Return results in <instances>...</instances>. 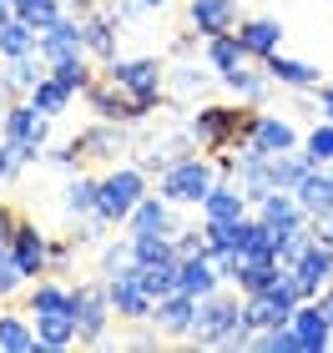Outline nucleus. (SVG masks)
<instances>
[{"instance_id":"44","label":"nucleus","mask_w":333,"mask_h":353,"mask_svg":"<svg viewBox=\"0 0 333 353\" xmlns=\"http://www.w3.org/2000/svg\"><path fill=\"white\" fill-rule=\"evenodd\" d=\"M10 15H15V6H10V0H0V26H6Z\"/></svg>"},{"instance_id":"8","label":"nucleus","mask_w":333,"mask_h":353,"mask_svg":"<svg viewBox=\"0 0 333 353\" xmlns=\"http://www.w3.org/2000/svg\"><path fill=\"white\" fill-rule=\"evenodd\" d=\"M46 132H51V117H46L41 106H10L6 111V141H15V147H26L30 157H41L46 147Z\"/></svg>"},{"instance_id":"39","label":"nucleus","mask_w":333,"mask_h":353,"mask_svg":"<svg viewBox=\"0 0 333 353\" xmlns=\"http://www.w3.org/2000/svg\"><path fill=\"white\" fill-rule=\"evenodd\" d=\"M21 162H26V152L15 147V141H6V147H0V182H6V176L21 167Z\"/></svg>"},{"instance_id":"23","label":"nucleus","mask_w":333,"mask_h":353,"mask_svg":"<svg viewBox=\"0 0 333 353\" xmlns=\"http://www.w3.org/2000/svg\"><path fill=\"white\" fill-rule=\"evenodd\" d=\"M268 76H273L278 86H293V91H303L319 81V66H308V61H288V56H268Z\"/></svg>"},{"instance_id":"26","label":"nucleus","mask_w":333,"mask_h":353,"mask_svg":"<svg viewBox=\"0 0 333 353\" xmlns=\"http://www.w3.org/2000/svg\"><path fill=\"white\" fill-rule=\"evenodd\" d=\"M132 232H172V212H167V197H141L137 212L126 217Z\"/></svg>"},{"instance_id":"5","label":"nucleus","mask_w":333,"mask_h":353,"mask_svg":"<svg viewBox=\"0 0 333 353\" xmlns=\"http://www.w3.org/2000/svg\"><path fill=\"white\" fill-rule=\"evenodd\" d=\"M237 323H243V308H237V298L212 293V298H202V303H197V328H192V339L222 348V339H228Z\"/></svg>"},{"instance_id":"34","label":"nucleus","mask_w":333,"mask_h":353,"mask_svg":"<svg viewBox=\"0 0 333 353\" xmlns=\"http://www.w3.org/2000/svg\"><path fill=\"white\" fill-rule=\"evenodd\" d=\"M101 268H106V278H117V272H132V268H141V263H137V248H132V237H126V243H117V248H106Z\"/></svg>"},{"instance_id":"1","label":"nucleus","mask_w":333,"mask_h":353,"mask_svg":"<svg viewBox=\"0 0 333 353\" xmlns=\"http://www.w3.org/2000/svg\"><path fill=\"white\" fill-rule=\"evenodd\" d=\"M86 101L101 121H137L162 101V66L157 61H111L106 76L86 86Z\"/></svg>"},{"instance_id":"46","label":"nucleus","mask_w":333,"mask_h":353,"mask_svg":"<svg viewBox=\"0 0 333 353\" xmlns=\"http://www.w3.org/2000/svg\"><path fill=\"white\" fill-rule=\"evenodd\" d=\"M328 176H333V167H328Z\"/></svg>"},{"instance_id":"25","label":"nucleus","mask_w":333,"mask_h":353,"mask_svg":"<svg viewBox=\"0 0 333 353\" xmlns=\"http://www.w3.org/2000/svg\"><path fill=\"white\" fill-rule=\"evenodd\" d=\"M41 76H51V66L41 61V51H30V56H10V66H6V86H15V91H26V96H30V86H36Z\"/></svg>"},{"instance_id":"24","label":"nucleus","mask_w":333,"mask_h":353,"mask_svg":"<svg viewBox=\"0 0 333 353\" xmlns=\"http://www.w3.org/2000/svg\"><path fill=\"white\" fill-rule=\"evenodd\" d=\"M36 46H41V30L30 21H21V15H10V21L0 26V51H6V61L10 56H30Z\"/></svg>"},{"instance_id":"16","label":"nucleus","mask_w":333,"mask_h":353,"mask_svg":"<svg viewBox=\"0 0 333 353\" xmlns=\"http://www.w3.org/2000/svg\"><path fill=\"white\" fill-rule=\"evenodd\" d=\"M192 26L202 36H228L237 30V0H192Z\"/></svg>"},{"instance_id":"3","label":"nucleus","mask_w":333,"mask_h":353,"mask_svg":"<svg viewBox=\"0 0 333 353\" xmlns=\"http://www.w3.org/2000/svg\"><path fill=\"white\" fill-rule=\"evenodd\" d=\"M141 197H147V176H141V167H117L111 176L97 182V212L106 222H126L137 212Z\"/></svg>"},{"instance_id":"21","label":"nucleus","mask_w":333,"mask_h":353,"mask_svg":"<svg viewBox=\"0 0 333 353\" xmlns=\"http://www.w3.org/2000/svg\"><path fill=\"white\" fill-rule=\"evenodd\" d=\"M293 197L303 202V212H308V217H313V212H323V207H333V176H328L323 167H313L303 182L293 187Z\"/></svg>"},{"instance_id":"22","label":"nucleus","mask_w":333,"mask_h":353,"mask_svg":"<svg viewBox=\"0 0 333 353\" xmlns=\"http://www.w3.org/2000/svg\"><path fill=\"white\" fill-rule=\"evenodd\" d=\"M252 147H263L268 157H278V152H293V147H298V132H293L288 121H278V117H258Z\"/></svg>"},{"instance_id":"6","label":"nucleus","mask_w":333,"mask_h":353,"mask_svg":"<svg viewBox=\"0 0 333 353\" xmlns=\"http://www.w3.org/2000/svg\"><path fill=\"white\" fill-rule=\"evenodd\" d=\"M41 61L46 66H66V61H81L86 51V30H81V15H61L51 30H41Z\"/></svg>"},{"instance_id":"35","label":"nucleus","mask_w":333,"mask_h":353,"mask_svg":"<svg viewBox=\"0 0 333 353\" xmlns=\"http://www.w3.org/2000/svg\"><path fill=\"white\" fill-rule=\"evenodd\" d=\"M46 308H71V293L56 283H41L36 293H30V313H46Z\"/></svg>"},{"instance_id":"36","label":"nucleus","mask_w":333,"mask_h":353,"mask_svg":"<svg viewBox=\"0 0 333 353\" xmlns=\"http://www.w3.org/2000/svg\"><path fill=\"white\" fill-rule=\"evenodd\" d=\"M21 283H26V268L15 263V252L6 248V252H0V298H10Z\"/></svg>"},{"instance_id":"27","label":"nucleus","mask_w":333,"mask_h":353,"mask_svg":"<svg viewBox=\"0 0 333 353\" xmlns=\"http://www.w3.org/2000/svg\"><path fill=\"white\" fill-rule=\"evenodd\" d=\"M36 343H41V333H30L26 318L0 313V348L6 353H36Z\"/></svg>"},{"instance_id":"31","label":"nucleus","mask_w":333,"mask_h":353,"mask_svg":"<svg viewBox=\"0 0 333 353\" xmlns=\"http://www.w3.org/2000/svg\"><path fill=\"white\" fill-rule=\"evenodd\" d=\"M15 15H21V21H30L36 30H51L66 10H61V0H26V6H15Z\"/></svg>"},{"instance_id":"30","label":"nucleus","mask_w":333,"mask_h":353,"mask_svg":"<svg viewBox=\"0 0 333 353\" xmlns=\"http://www.w3.org/2000/svg\"><path fill=\"white\" fill-rule=\"evenodd\" d=\"M66 212L71 217H91L97 212V182H91V176H76V182L66 187Z\"/></svg>"},{"instance_id":"9","label":"nucleus","mask_w":333,"mask_h":353,"mask_svg":"<svg viewBox=\"0 0 333 353\" xmlns=\"http://www.w3.org/2000/svg\"><path fill=\"white\" fill-rule=\"evenodd\" d=\"M328 278H333V248H328V243H313V248H308V258L298 263V268H288V283H293L298 303L319 298V288H323Z\"/></svg>"},{"instance_id":"33","label":"nucleus","mask_w":333,"mask_h":353,"mask_svg":"<svg viewBox=\"0 0 333 353\" xmlns=\"http://www.w3.org/2000/svg\"><path fill=\"white\" fill-rule=\"evenodd\" d=\"M51 76H56V81L66 86L71 96H76V91H86L91 81H97V76L86 71V61H66V66H51Z\"/></svg>"},{"instance_id":"37","label":"nucleus","mask_w":333,"mask_h":353,"mask_svg":"<svg viewBox=\"0 0 333 353\" xmlns=\"http://www.w3.org/2000/svg\"><path fill=\"white\" fill-rule=\"evenodd\" d=\"M202 86H208V76H202L197 66H182V71H177V81H172V96H182V101H187V96L202 91Z\"/></svg>"},{"instance_id":"20","label":"nucleus","mask_w":333,"mask_h":353,"mask_svg":"<svg viewBox=\"0 0 333 353\" xmlns=\"http://www.w3.org/2000/svg\"><path fill=\"white\" fill-rule=\"evenodd\" d=\"M81 30H86V51H91V56L117 61V21H111L106 10H91L86 21H81Z\"/></svg>"},{"instance_id":"17","label":"nucleus","mask_w":333,"mask_h":353,"mask_svg":"<svg viewBox=\"0 0 333 353\" xmlns=\"http://www.w3.org/2000/svg\"><path fill=\"white\" fill-rule=\"evenodd\" d=\"M217 283H222V272H217V263L208 258V252H192V258H182V293L212 298Z\"/></svg>"},{"instance_id":"10","label":"nucleus","mask_w":333,"mask_h":353,"mask_svg":"<svg viewBox=\"0 0 333 353\" xmlns=\"http://www.w3.org/2000/svg\"><path fill=\"white\" fill-rule=\"evenodd\" d=\"M106 293H111V308H117L121 318H152V313H157V298L141 288L137 268H132V272H117V278H106Z\"/></svg>"},{"instance_id":"18","label":"nucleus","mask_w":333,"mask_h":353,"mask_svg":"<svg viewBox=\"0 0 333 353\" xmlns=\"http://www.w3.org/2000/svg\"><path fill=\"white\" fill-rule=\"evenodd\" d=\"M202 212H208V222H237V217H248L243 187H237V182H217L208 192V202H202Z\"/></svg>"},{"instance_id":"38","label":"nucleus","mask_w":333,"mask_h":353,"mask_svg":"<svg viewBox=\"0 0 333 353\" xmlns=\"http://www.w3.org/2000/svg\"><path fill=\"white\" fill-rule=\"evenodd\" d=\"M308 232H313V243H328L333 248V207H323V212L308 217Z\"/></svg>"},{"instance_id":"40","label":"nucleus","mask_w":333,"mask_h":353,"mask_svg":"<svg viewBox=\"0 0 333 353\" xmlns=\"http://www.w3.org/2000/svg\"><path fill=\"white\" fill-rule=\"evenodd\" d=\"M15 228H21V217H15L10 207H0V252L10 248V237H15Z\"/></svg>"},{"instance_id":"45","label":"nucleus","mask_w":333,"mask_h":353,"mask_svg":"<svg viewBox=\"0 0 333 353\" xmlns=\"http://www.w3.org/2000/svg\"><path fill=\"white\" fill-rule=\"evenodd\" d=\"M0 126H6V101H0Z\"/></svg>"},{"instance_id":"13","label":"nucleus","mask_w":333,"mask_h":353,"mask_svg":"<svg viewBox=\"0 0 333 353\" xmlns=\"http://www.w3.org/2000/svg\"><path fill=\"white\" fill-rule=\"evenodd\" d=\"M197 303L192 293H172L157 303V328H167V333H177V339H192V328H197Z\"/></svg>"},{"instance_id":"4","label":"nucleus","mask_w":333,"mask_h":353,"mask_svg":"<svg viewBox=\"0 0 333 353\" xmlns=\"http://www.w3.org/2000/svg\"><path fill=\"white\" fill-rule=\"evenodd\" d=\"M217 187V172H212V162H202V157L192 152V157H182V162H172L167 172H162V197L167 202H208V192Z\"/></svg>"},{"instance_id":"11","label":"nucleus","mask_w":333,"mask_h":353,"mask_svg":"<svg viewBox=\"0 0 333 353\" xmlns=\"http://www.w3.org/2000/svg\"><path fill=\"white\" fill-rule=\"evenodd\" d=\"M208 61H212V71L228 81L232 91H243V81H248V51H243V41L232 36H208Z\"/></svg>"},{"instance_id":"12","label":"nucleus","mask_w":333,"mask_h":353,"mask_svg":"<svg viewBox=\"0 0 333 353\" xmlns=\"http://www.w3.org/2000/svg\"><path fill=\"white\" fill-rule=\"evenodd\" d=\"M36 333H41V348H71L76 339H81L76 308H46V313H36Z\"/></svg>"},{"instance_id":"19","label":"nucleus","mask_w":333,"mask_h":353,"mask_svg":"<svg viewBox=\"0 0 333 353\" xmlns=\"http://www.w3.org/2000/svg\"><path fill=\"white\" fill-rule=\"evenodd\" d=\"M237 41H243L248 56H263V61H268V56L278 51V41H283V26L258 15V21H243V26H237Z\"/></svg>"},{"instance_id":"14","label":"nucleus","mask_w":333,"mask_h":353,"mask_svg":"<svg viewBox=\"0 0 333 353\" xmlns=\"http://www.w3.org/2000/svg\"><path fill=\"white\" fill-rule=\"evenodd\" d=\"M10 252H15V263L26 268V278H41L46 263H51V248H46V237H41L36 228H30V222H21V228H15Z\"/></svg>"},{"instance_id":"42","label":"nucleus","mask_w":333,"mask_h":353,"mask_svg":"<svg viewBox=\"0 0 333 353\" xmlns=\"http://www.w3.org/2000/svg\"><path fill=\"white\" fill-rule=\"evenodd\" d=\"M137 6H141V10H167L172 0H137Z\"/></svg>"},{"instance_id":"41","label":"nucleus","mask_w":333,"mask_h":353,"mask_svg":"<svg viewBox=\"0 0 333 353\" xmlns=\"http://www.w3.org/2000/svg\"><path fill=\"white\" fill-rule=\"evenodd\" d=\"M319 106H323V117L333 121V86H323V91H319Z\"/></svg>"},{"instance_id":"29","label":"nucleus","mask_w":333,"mask_h":353,"mask_svg":"<svg viewBox=\"0 0 333 353\" xmlns=\"http://www.w3.org/2000/svg\"><path fill=\"white\" fill-rule=\"evenodd\" d=\"M283 278V263H243L237 268V288L243 293H263V288H273Z\"/></svg>"},{"instance_id":"43","label":"nucleus","mask_w":333,"mask_h":353,"mask_svg":"<svg viewBox=\"0 0 333 353\" xmlns=\"http://www.w3.org/2000/svg\"><path fill=\"white\" fill-rule=\"evenodd\" d=\"M319 308L328 313V323H333V293H323V298H319Z\"/></svg>"},{"instance_id":"15","label":"nucleus","mask_w":333,"mask_h":353,"mask_svg":"<svg viewBox=\"0 0 333 353\" xmlns=\"http://www.w3.org/2000/svg\"><path fill=\"white\" fill-rule=\"evenodd\" d=\"M293 328H298V339H303V348H308V353L328 348V339H333V323H328V313L319 308V298L298 303V313H293Z\"/></svg>"},{"instance_id":"32","label":"nucleus","mask_w":333,"mask_h":353,"mask_svg":"<svg viewBox=\"0 0 333 353\" xmlns=\"http://www.w3.org/2000/svg\"><path fill=\"white\" fill-rule=\"evenodd\" d=\"M303 152H308V162H313V167H333V121L313 126L308 141H303Z\"/></svg>"},{"instance_id":"7","label":"nucleus","mask_w":333,"mask_h":353,"mask_svg":"<svg viewBox=\"0 0 333 353\" xmlns=\"http://www.w3.org/2000/svg\"><path fill=\"white\" fill-rule=\"evenodd\" d=\"M71 308H76V323H81V343H101L106 318L117 313V308H111V293L97 288V283H86V288L71 293Z\"/></svg>"},{"instance_id":"2","label":"nucleus","mask_w":333,"mask_h":353,"mask_svg":"<svg viewBox=\"0 0 333 353\" xmlns=\"http://www.w3.org/2000/svg\"><path fill=\"white\" fill-rule=\"evenodd\" d=\"M192 141L202 152H212L222 172H232V152H243L252 132H258V111H243V106H202L192 117Z\"/></svg>"},{"instance_id":"28","label":"nucleus","mask_w":333,"mask_h":353,"mask_svg":"<svg viewBox=\"0 0 333 353\" xmlns=\"http://www.w3.org/2000/svg\"><path fill=\"white\" fill-rule=\"evenodd\" d=\"M30 106H41L46 117H61V111L71 106V91L56 81V76H41L36 86H30Z\"/></svg>"}]
</instances>
